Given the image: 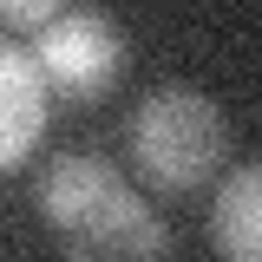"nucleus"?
<instances>
[{
  "label": "nucleus",
  "mask_w": 262,
  "mask_h": 262,
  "mask_svg": "<svg viewBox=\"0 0 262 262\" xmlns=\"http://www.w3.org/2000/svg\"><path fill=\"white\" fill-rule=\"evenodd\" d=\"M59 20L53 0H0V27H20V33H46Z\"/></svg>",
  "instance_id": "6"
},
{
  "label": "nucleus",
  "mask_w": 262,
  "mask_h": 262,
  "mask_svg": "<svg viewBox=\"0 0 262 262\" xmlns=\"http://www.w3.org/2000/svg\"><path fill=\"white\" fill-rule=\"evenodd\" d=\"M33 66L46 79V92L59 98H98L118 66H125V39H118V20L98 13V7H59V20L46 33H33Z\"/></svg>",
  "instance_id": "3"
},
{
  "label": "nucleus",
  "mask_w": 262,
  "mask_h": 262,
  "mask_svg": "<svg viewBox=\"0 0 262 262\" xmlns=\"http://www.w3.org/2000/svg\"><path fill=\"white\" fill-rule=\"evenodd\" d=\"M229 151V118L203 85H151L131 112V164L151 190H196Z\"/></svg>",
  "instance_id": "2"
},
{
  "label": "nucleus",
  "mask_w": 262,
  "mask_h": 262,
  "mask_svg": "<svg viewBox=\"0 0 262 262\" xmlns=\"http://www.w3.org/2000/svg\"><path fill=\"white\" fill-rule=\"evenodd\" d=\"M210 243L223 262H262V158L223 177L210 203Z\"/></svg>",
  "instance_id": "5"
},
{
  "label": "nucleus",
  "mask_w": 262,
  "mask_h": 262,
  "mask_svg": "<svg viewBox=\"0 0 262 262\" xmlns=\"http://www.w3.org/2000/svg\"><path fill=\"white\" fill-rule=\"evenodd\" d=\"M33 203L66 262H164V249H170L158 210L105 158H79V151L53 158L39 170Z\"/></svg>",
  "instance_id": "1"
},
{
  "label": "nucleus",
  "mask_w": 262,
  "mask_h": 262,
  "mask_svg": "<svg viewBox=\"0 0 262 262\" xmlns=\"http://www.w3.org/2000/svg\"><path fill=\"white\" fill-rule=\"evenodd\" d=\"M39 131H46V79L27 46L0 39V170H13L27 158L39 144Z\"/></svg>",
  "instance_id": "4"
}]
</instances>
